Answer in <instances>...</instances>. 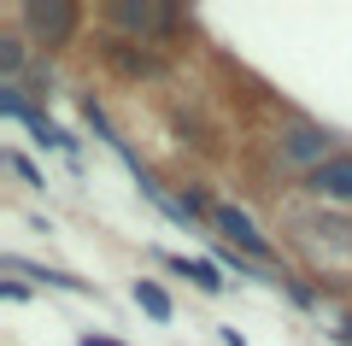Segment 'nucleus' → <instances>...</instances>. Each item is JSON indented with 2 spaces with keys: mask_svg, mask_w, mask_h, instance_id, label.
<instances>
[{
  "mask_svg": "<svg viewBox=\"0 0 352 346\" xmlns=\"http://www.w3.org/2000/svg\"><path fill=\"white\" fill-rule=\"evenodd\" d=\"M24 24L36 30L41 41H65L76 30V6H65V0H30V6H24Z\"/></svg>",
  "mask_w": 352,
  "mask_h": 346,
  "instance_id": "nucleus-5",
  "label": "nucleus"
},
{
  "mask_svg": "<svg viewBox=\"0 0 352 346\" xmlns=\"http://www.w3.org/2000/svg\"><path fill=\"white\" fill-rule=\"evenodd\" d=\"M311 188L323 199H352V153H335L329 164H317L311 171Z\"/></svg>",
  "mask_w": 352,
  "mask_h": 346,
  "instance_id": "nucleus-6",
  "label": "nucleus"
},
{
  "mask_svg": "<svg viewBox=\"0 0 352 346\" xmlns=\"http://www.w3.org/2000/svg\"><path fill=\"white\" fill-rule=\"evenodd\" d=\"M0 111H6V118H18V124H30V136H36L41 147H59V153H76V141L65 136L59 124H47V118H41L36 106H30V100H24V88H18V83H6V88H0Z\"/></svg>",
  "mask_w": 352,
  "mask_h": 346,
  "instance_id": "nucleus-2",
  "label": "nucleus"
},
{
  "mask_svg": "<svg viewBox=\"0 0 352 346\" xmlns=\"http://www.w3.org/2000/svg\"><path fill=\"white\" fill-rule=\"evenodd\" d=\"M112 65L124 76H147V71H159V59L153 53H129V47H112Z\"/></svg>",
  "mask_w": 352,
  "mask_h": 346,
  "instance_id": "nucleus-9",
  "label": "nucleus"
},
{
  "mask_svg": "<svg viewBox=\"0 0 352 346\" xmlns=\"http://www.w3.org/2000/svg\"><path fill=\"white\" fill-rule=\"evenodd\" d=\"M212 223H217V235L229 241L235 252H247L252 264H270V241L252 229V217L247 211H235V206H212Z\"/></svg>",
  "mask_w": 352,
  "mask_h": 346,
  "instance_id": "nucleus-3",
  "label": "nucleus"
},
{
  "mask_svg": "<svg viewBox=\"0 0 352 346\" xmlns=\"http://www.w3.org/2000/svg\"><path fill=\"white\" fill-rule=\"evenodd\" d=\"M112 18L124 30H135V36H164V30H176V12L170 6H153V0H118Z\"/></svg>",
  "mask_w": 352,
  "mask_h": 346,
  "instance_id": "nucleus-4",
  "label": "nucleus"
},
{
  "mask_svg": "<svg viewBox=\"0 0 352 346\" xmlns=\"http://www.w3.org/2000/svg\"><path fill=\"white\" fill-rule=\"evenodd\" d=\"M18 65H24V47H18L12 36H0V71H6V76H18Z\"/></svg>",
  "mask_w": 352,
  "mask_h": 346,
  "instance_id": "nucleus-10",
  "label": "nucleus"
},
{
  "mask_svg": "<svg viewBox=\"0 0 352 346\" xmlns=\"http://www.w3.org/2000/svg\"><path fill=\"white\" fill-rule=\"evenodd\" d=\"M76 346H124V340H106V334H76Z\"/></svg>",
  "mask_w": 352,
  "mask_h": 346,
  "instance_id": "nucleus-12",
  "label": "nucleus"
},
{
  "mask_svg": "<svg viewBox=\"0 0 352 346\" xmlns=\"http://www.w3.org/2000/svg\"><path fill=\"white\" fill-rule=\"evenodd\" d=\"M170 270H176V276H188V282H194V288H206V294H217V288H223L217 264H206V259H170Z\"/></svg>",
  "mask_w": 352,
  "mask_h": 346,
  "instance_id": "nucleus-8",
  "label": "nucleus"
},
{
  "mask_svg": "<svg viewBox=\"0 0 352 346\" xmlns=\"http://www.w3.org/2000/svg\"><path fill=\"white\" fill-rule=\"evenodd\" d=\"M6 164H12V171H18V176H24V182H30V188H41V176H36V164H30V159H18V153H12V159H6Z\"/></svg>",
  "mask_w": 352,
  "mask_h": 346,
  "instance_id": "nucleus-11",
  "label": "nucleus"
},
{
  "mask_svg": "<svg viewBox=\"0 0 352 346\" xmlns=\"http://www.w3.org/2000/svg\"><path fill=\"white\" fill-rule=\"evenodd\" d=\"M129 299H135L153 323H170V294H164L159 282H135V288H129Z\"/></svg>",
  "mask_w": 352,
  "mask_h": 346,
  "instance_id": "nucleus-7",
  "label": "nucleus"
},
{
  "mask_svg": "<svg viewBox=\"0 0 352 346\" xmlns=\"http://www.w3.org/2000/svg\"><path fill=\"white\" fill-rule=\"evenodd\" d=\"M276 153L288 164H329L335 159V136L329 129H317V124H305V118H294V124H282V136H276Z\"/></svg>",
  "mask_w": 352,
  "mask_h": 346,
  "instance_id": "nucleus-1",
  "label": "nucleus"
}]
</instances>
